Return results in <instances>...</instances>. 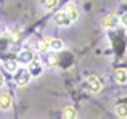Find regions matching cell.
I'll use <instances>...</instances> for the list:
<instances>
[{
	"mask_svg": "<svg viewBox=\"0 0 127 119\" xmlns=\"http://www.w3.org/2000/svg\"><path fill=\"white\" fill-rule=\"evenodd\" d=\"M77 16H79L77 8L72 6V5H69V6H66L64 10H61L60 13L55 15V23L58 26H69L77 19Z\"/></svg>",
	"mask_w": 127,
	"mask_h": 119,
	"instance_id": "obj_1",
	"label": "cell"
},
{
	"mask_svg": "<svg viewBox=\"0 0 127 119\" xmlns=\"http://www.w3.org/2000/svg\"><path fill=\"white\" fill-rule=\"evenodd\" d=\"M85 84H87V89H89L92 93H100V92H101L103 84L96 76H89L87 81H85Z\"/></svg>",
	"mask_w": 127,
	"mask_h": 119,
	"instance_id": "obj_2",
	"label": "cell"
},
{
	"mask_svg": "<svg viewBox=\"0 0 127 119\" xmlns=\"http://www.w3.org/2000/svg\"><path fill=\"white\" fill-rule=\"evenodd\" d=\"M15 81H16V84H18L19 87H24V85H28L29 81H31V72L26 71V69H23V71H16Z\"/></svg>",
	"mask_w": 127,
	"mask_h": 119,
	"instance_id": "obj_3",
	"label": "cell"
},
{
	"mask_svg": "<svg viewBox=\"0 0 127 119\" xmlns=\"http://www.w3.org/2000/svg\"><path fill=\"white\" fill-rule=\"evenodd\" d=\"M119 23V18L116 15H108V16H105V18L101 19V26L105 29H113V28H116V24Z\"/></svg>",
	"mask_w": 127,
	"mask_h": 119,
	"instance_id": "obj_4",
	"label": "cell"
},
{
	"mask_svg": "<svg viewBox=\"0 0 127 119\" xmlns=\"http://www.w3.org/2000/svg\"><path fill=\"white\" fill-rule=\"evenodd\" d=\"M13 100L8 93H0V110L2 111H10L11 110Z\"/></svg>",
	"mask_w": 127,
	"mask_h": 119,
	"instance_id": "obj_5",
	"label": "cell"
},
{
	"mask_svg": "<svg viewBox=\"0 0 127 119\" xmlns=\"http://www.w3.org/2000/svg\"><path fill=\"white\" fill-rule=\"evenodd\" d=\"M114 79H116V82L118 84H121V85H124L127 84V71L126 69H116V72H114Z\"/></svg>",
	"mask_w": 127,
	"mask_h": 119,
	"instance_id": "obj_6",
	"label": "cell"
},
{
	"mask_svg": "<svg viewBox=\"0 0 127 119\" xmlns=\"http://www.w3.org/2000/svg\"><path fill=\"white\" fill-rule=\"evenodd\" d=\"M50 42H52V37H43L37 42L35 47H37L39 52H47V50H50Z\"/></svg>",
	"mask_w": 127,
	"mask_h": 119,
	"instance_id": "obj_7",
	"label": "cell"
},
{
	"mask_svg": "<svg viewBox=\"0 0 127 119\" xmlns=\"http://www.w3.org/2000/svg\"><path fill=\"white\" fill-rule=\"evenodd\" d=\"M32 60H34V55H32L31 50H23V52H19V61H21V63L29 64Z\"/></svg>",
	"mask_w": 127,
	"mask_h": 119,
	"instance_id": "obj_8",
	"label": "cell"
},
{
	"mask_svg": "<svg viewBox=\"0 0 127 119\" xmlns=\"http://www.w3.org/2000/svg\"><path fill=\"white\" fill-rule=\"evenodd\" d=\"M116 116L121 118V119L127 118V103H119L116 106Z\"/></svg>",
	"mask_w": 127,
	"mask_h": 119,
	"instance_id": "obj_9",
	"label": "cell"
},
{
	"mask_svg": "<svg viewBox=\"0 0 127 119\" xmlns=\"http://www.w3.org/2000/svg\"><path fill=\"white\" fill-rule=\"evenodd\" d=\"M63 118H66V119H74V118H77V111H76L72 106H66L64 110H63Z\"/></svg>",
	"mask_w": 127,
	"mask_h": 119,
	"instance_id": "obj_10",
	"label": "cell"
},
{
	"mask_svg": "<svg viewBox=\"0 0 127 119\" xmlns=\"http://www.w3.org/2000/svg\"><path fill=\"white\" fill-rule=\"evenodd\" d=\"M63 47H64V44L60 39H52V42H50V50L52 52H60L63 50Z\"/></svg>",
	"mask_w": 127,
	"mask_h": 119,
	"instance_id": "obj_11",
	"label": "cell"
},
{
	"mask_svg": "<svg viewBox=\"0 0 127 119\" xmlns=\"http://www.w3.org/2000/svg\"><path fill=\"white\" fill-rule=\"evenodd\" d=\"M5 68H6V71H10V72H16L18 71V63H16L15 60H6Z\"/></svg>",
	"mask_w": 127,
	"mask_h": 119,
	"instance_id": "obj_12",
	"label": "cell"
},
{
	"mask_svg": "<svg viewBox=\"0 0 127 119\" xmlns=\"http://www.w3.org/2000/svg\"><path fill=\"white\" fill-rule=\"evenodd\" d=\"M29 69H31V71H29V72H31V76L32 74H39V72L42 71V66L39 64L37 61H34V60H32V61L29 63Z\"/></svg>",
	"mask_w": 127,
	"mask_h": 119,
	"instance_id": "obj_13",
	"label": "cell"
},
{
	"mask_svg": "<svg viewBox=\"0 0 127 119\" xmlns=\"http://www.w3.org/2000/svg\"><path fill=\"white\" fill-rule=\"evenodd\" d=\"M58 2L60 0H43V6H45L47 10H52V8H55V6L58 5Z\"/></svg>",
	"mask_w": 127,
	"mask_h": 119,
	"instance_id": "obj_14",
	"label": "cell"
},
{
	"mask_svg": "<svg viewBox=\"0 0 127 119\" xmlns=\"http://www.w3.org/2000/svg\"><path fill=\"white\" fill-rule=\"evenodd\" d=\"M119 21H121L124 26H127V13H124V15L121 16V19H119Z\"/></svg>",
	"mask_w": 127,
	"mask_h": 119,
	"instance_id": "obj_15",
	"label": "cell"
},
{
	"mask_svg": "<svg viewBox=\"0 0 127 119\" xmlns=\"http://www.w3.org/2000/svg\"><path fill=\"white\" fill-rule=\"evenodd\" d=\"M3 84H5V77L0 74V87H3Z\"/></svg>",
	"mask_w": 127,
	"mask_h": 119,
	"instance_id": "obj_16",
	"label": "cell"
},
{
	"mask_svg": "<svg viewBox=\"0 0 127 119\" xmlns=\"http://www.w3.org/2000/svg\"><path fill=\"white\" fill-rule=\"evenodd\" d=\"M48 61H50V63H56V57H55V55H53V57H50Z\"/></svg>",
	"mask_w": 127,
	"mask_h": 119,
	"instance_id": "obj_17",
	"label": "cell"
}]
</instances>
